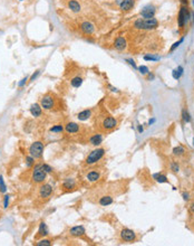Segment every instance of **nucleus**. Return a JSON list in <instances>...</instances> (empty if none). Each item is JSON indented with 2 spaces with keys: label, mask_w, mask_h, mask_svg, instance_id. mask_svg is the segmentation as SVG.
I'll return each instance as SVG.
<instances>
[{
  "label": "nucleus",
  "mask_w": 194,
  "mask_h": 246,
  "mask_svg": "<svg viewBox=\"0 0 194 246\" xmlns=\"http://www.w3.org/2000/svg\"><path fill=\"white\" fill-rule=\"evenodd\" d=\"M157 26H158V22L155 18H139L134 22V28L139 30H152L157 28Z\"/></svg>",
  "instance_id": "obj_1"
},
{
  "label": "nucleus",
  "mask_w": 194,
  "mask_h": 246,
  "mask_svg": "<svg viewBox=\"0 0 194 246\" xmlns=\"http://www.w3.org/2000/svg\"><path fill=\"white\" fill-rule=\"evenodd\" d=\"M104 154H105L104 149H102V148L95 149V150H93L92 152L88 154V157L86 158V163L87 165H94V163H97L99 160L104 157Z\"/></svg>",
  "instance_id": "obj_2"
},
{
  "label": "nucleus",
  "mask_w": 194,
  "mask_h": 246,
  "mask_svg": "<svg viewBox=\"0 0 194 246\" xmlns=\"http://www.w3.org/2000/svg\"><path fill=\"white\" fill-rule=\"evenodd\" d=\"M190 17H191V14L188 12V7L183 5V6L181 7V9H180L179 16H177V22H179V27L181 28V29L184 28L185 25L188 24Z\"/></svg>",
  "instance_id": "obj_3"
},
{
  "label": "nucleus",
  "mask_w": 194,
  "mask_h": 246,
  "mask_svg": "<svg viewBox=\"0 0 194 246\" xmlns=\"http://www.w3.org/2000/svg\"><path fill=\"white\" fill-rule=\"evenodd\" d=\"M46 173L47 172L41 168V165L35 166L34 170H32V175H31V179L37 184L44 182V180L46 179Z\"/></svg>",
  "instance_id": "obj_4"
},
{
  "label": "nucleus",
  "mask_w": 194,
  "mask_h": 246,
  "mask_svg": "<svg viewBox=\"0 0 194 246\" xmlns=\"http://www.w3.org/2000/svg\"><path fill=\"white\" fill-rule=\"evenodd\" d=\"M29 153H30V156L34 158V159L41 158V156H43V153H44L43 142H40V141L34 142V143L30 145V148H29Z\"/></svg>",
  "instance_id": "obj_5"
},
{
  "label": "nucleus",
  "mask_w": 194,
  "mask_h": 246,
  "mask_svg": "<svg viewBox=\"0 0 194 246\" xmlns=\"http://www.w3.org/2000/svg\"><path fill=\"white\" fill-rule=\"evenodd\" d=\"M101 125H102L103 130H105V131H112L117 126V120L115 117L108 115V117H105L103 119Z\"/></svg>",
  "instance_id": "obj_6"
},
{
  "label": "nucleus",
  "mask_w": 194,
  "mask_h": 246,
  "mask_svg": "<svg viewBox=\"0 0 194 246\" xmlns=\"http://www.w3.org/2000/svg\"><path fill=\"white\" fill-rule=\"evenodd\" d=\"M40 105H41V108H44L45 110H51V109L55 106V98H54L52 95H50V94H46V95L41 98Z\"/></svg>",
  "instance_id": "obj_7"
},
{
  "label": "nucleus",
  "mask_w": 194,
  "mask_h": 246,
  "mask_svg": "<svg viewBox=\"0 0 194 246\" xmlns=\"http://www.w3.org/2000/svg\"><path fill=\"white\" fill-rule=\"evenodd\" d=\"M155 12H156L155 6H153V5H147V6H145L142 9L141 16H142V18H145V19L154 18Z\"/></svg>",
  "instance_id": "obj_8"
},
{
  "label": "nucleus",
  "mask_w": 194,
  "mask_h": 246,
  "mask_svg": "<svg viewBox=\"0 0 194 246\" xmlns=\"http://www.w3.org/2000/svg\"><path fill=\"white\" fill-rule=\"evenodd\" d=\"M120 237L124 242H127V243H132L134 242L136 238L135 233L132 231V229H128V228H124L123 231L120 232Z\"/></svg>",
  "instance_id": "obj_9"
},
{
  "label": "nucleus",
  "mask_w": 194,
  "mask_h": 246,
  "mask_svg": "<svg viewBox=\"0 0 194 246\" xmlns=\"http://www.w3.org/2000/svg\"><path fill=\"white\" fill-rule=\"evenodd\" d=\"M80 30L83 31L85 35H93L94 31H95V26L92 24L88 20H85V22H82L79 25Z\"/></svg>",
  "instance_id": "obj_10"
},
{
  "label": "nucleus",
  "mask_w": 194,
  "mask_h": 246,
  "mask_svg": "<svg viewBox=\"0 0 194 246\" xmlns=\"http://www.w3.org/2000/svg\"><path fill=\"white\" fill-rule=\"evenodd\" d=\"M114 47L117 49V50H120V52H122V50H124V49H126L127 42H126V39H125V37H123V36L117 37L114 42Z\"/></svg>",
  "instance_id": "obj_11"
},
{
  "label": "nucleus",
  "mask_w": 194,
  "mask_h": 246,
  "mask_svg": "<svg viewBox=\"0 0 194 246\" xmlns=\"http://www.w3.org/2000/svg\"><path fill=\"white\" fill-rule=\"evenodd\" d=\"M65 130L68 134H75V133H78L80 131V125L75 122H68L65 125Z\"/></svg>",
  "instance_id": "obj_12"
},
{
  "label": "nucleus",
  "mask_w": 194,
  "mask_h": 246,
  "mask_svg": "<svg viewBox=\"0 0 194 246\" xmlns=\"http://www.w3.org/2000/svg\"><path fill=\"white\" fill-rule=\"evenodd\" d=\"M51 192H52V188L50 184H43L39 189V197H41V198H48V197H50Z\"/></svg>",
  "instance_id": "obj_13"
},
{
  "label": "nucleus",
  "mask_w": 194,
  "mask_h": 246,
  "mask_svg": "<svg viewBox=\"0 0 194 246\" xmlns=\"http://www.w3.org/2000/svg\"><path fill=\"white\" fill-rule=\"evenodd\" d=\"M67 7L68 9H70V11L75 12V14L82 11V6L77 0H67Z\"/></svg>",
  "instance_id": "obj_14"
},
{
  "label": "nucleus",
  "mask_w": 194,
  "mask_h": 246,
  "mask_svg": "<svg viewBox=\"0 0 194 246\" xmlns=\"http://www.w3.org/2000/svg\"><path fill=\"white\" fill-rule=\"evenodd\" d=\"M135 6V0H122L120 3V9L122 11H129Z\"/></svg>",
  "instance_id": "obj_15"
},
{
  "label": "nucleus",
  "mask_w": 194,
  "mask_h": 246,
  "mask_svg": "<svg viewBox=\"0 0 194 246\" xmlns=\"http://www.w3.org/2000/svg\"><path fill=\"white\" fill-rule=\"evenodd\" d=\"M86 233L85 231V227L84 226H75V227L70 228V231H69V234H70L71 236H75V237H80V236H84Z\"/></svg>",
  "instance_id": "obj_16"
},
{
  "label": "nucleus",
  "mask_w": 194,
  "mask_h": 246,
  "mask_svg": "<svg viewBox=\"0 0 194 246\" xmlns=\"http://www.w3.org/2000/svg\"><path fill=\"white\" fill-rule=\"evenodd\" d=\"M99 205H102V206H109L112 204L114 203V199H113V197L109 196V195H104L99 198L98 200Z\"/></svg>",
  "instance_id": "obj_17"
},
{
  "label": "nucleus",
  "mask_w": 194,
  "mask_h": 246,
  "mask_svg": "<svg viewBox=\"0 0 194 246\" xmlns=\"http://www.w3.org/2000/svg\"><path fill=\"white\" fill-rule=\"evenodd\" d=\"M41 112H43V110H41V105L37 104V103H35V104L31 105L30 113L32 117H40V115H41Z\"/></svg>",
  "instance_id": "obj_18"
},
{
  "label": "nucleus",
  "mask_w": 194,
  "mask_h": 246,
  "mask_svg": "<svg viewBox=\"0 0 194 246\" xmlns=\"http://www.w3.org/2000/svg\"><path fill=\"white\" fill-rule=\"evenodd\" d=\"M86 178L88 181L90 182H95L97 181L99 178H101V175H99L98 171H95V170H93V171H89L88 173L86 175Z\"/></svg>",
  "instance_id": "obj_19"
},
{
  "label": "nucleus",
  "mask_w": 194,
  "mask_h": 246,
  "mask_svg": "<svg viewBox=\"0 0 194 246\" xmlns=\"http://www.w3.org/2000/svg\"><path fill=\"white\" fill-rule=\"evenodd\" d=\"M89 142H90V145H101L103 142V135L99 134V133H96V134L92 135L89 139Z\"/></svg>",
  "instance_id": "obj_20"
},
{
  "label": "nucleus",
  "mask_w": 194,
  "mask_h": 246,
  "mask_svg": "<svg viewBox=\"0 0 194 246\" xmlns=\"http://www.w3.org/2000/svg\"><path fill=\"white\" fill-rule=\"evenodd\" d=\"M92 117V111L90 110H84L77 114V117L79 121H86Z\"/></svg>",
  "instance_id": "obj_21"
},
{
  "label": "nucleus",
  "mask_w": 194,
  "mask_h": 246,
  "mask_svg": "<svg viewBox=\"0 0 194 246\" xmlns=\"http://www.w3.org/2000/svg\"><path fill=\"white\" fill-rule=\"evenodd\" d=\"M82 84H83V77L82 76H75L70 80V85L75 89L79 87Z\"/></svg>",
  "instance_id": "obj_22"
},
{
  "label": "nucleus",
  "mask_w": 194,
  "mask_h": 246,
  "mask_svg": "<svg viewBox=\"0 0 194 246\" xmlns=\"http://www.w3.org/2000/svg\"><path fill=\"white\" fill-rule=\"evenodd\" d=\"M48 228H47L46 224L45 223H40L39 225V229H38V236H46L48 235Z\"/></svg>",
  "instance_id": "obj_23"
},
{
  "label": "nucleus",
  "mask_w": 194,
  "mask_h": 246,
  "mask_svg": "<svg viewBox=\"0 0 194 246\" xmlns=\"http://www.w3.org/2000/svg\"><path fill=\"white\" fill-rule=\"evenodd\" d=\"M183 72H184V69H183V67L182 66H177V68H175V69H173V78L174 80H180V77L183 75Z\"/></svg>",
  "instance_id": "obj_24"
},
{
  "label": "nucleus",
  "mask_w": 194,
  "mask_h": 246,
  "mask_svg": "<svg viewBox=\"0 0 194 246\" xmlns=\"http://www.w3.org/2000/svg\"><path fill=\"white\" fill-rule=\"evenodd\" d=\"M75 184H75L74 179L67 178V179H65L64 184H63V187H64L65 189H71V188L75 187Z\"/></svg>",
  "instance_id": "obj_25"
},
{
  "label": "nucleus",
  "mask_w": 194,
  "mask_h": 246,
  "mask_svg": "<svg viewBox=\"0 0 194 246\" xmlns=\"http://www.w3.org/2000/svg\"><path fill=\"white\" fill-rule=\"evenodd\" d=\"M153 178H154L157 182H167L169 181L166 178V176L161 175V173H154V175H153Z\"/></svg>",
  "instance_id": "obj_26"
},
{
  "label": "nucleus",
  "mask_w": 194,
  "mask_h": 246,
  "mask_svg": "<svg viewBox=\"0 0 194 246\" xmlns=\"http://www.w3.org/2000/svg\"><path fill=\"white\" fill-rule=\"evenodd\" d=\"M182 117H183V121L186 123H190L191 122V117H190V113H188V111L186 109L182 111Z\"/></svg>",
  "instance_id": "obj_27"
},
{
  "label": "nucleus",
  "mask_w": 194,
  "mask_h": 246,
  "mask_svg": "<svg viewBox=\"0 0 194 246\" xmlns=\"http://www.w3.org/2000/svg\"><path fill=\"white\" fill-rule=\"evenodd\" d=\"M63 131H64V126H63L62 124L54 125L51 129H50V132H52V133H62Z\"/></svg>",
  "instance_id": "obj_28"
},
{
  "label": "nucleus",
  "mask_w": 194,
  "mask_h": 246,
  "mask_svg": "<svg viewBox=\"0 0 194 246\" xmlns=\"http://www.w3.org/2000/svg\"><path fill=\"white\" fill-rule=\"evenodd\" d=\"M184 152H185L184 148L181 147V145H180V147H176V148H174V149H173V153L175 154V156H182V154L184 153Z\"/></svg>",
  "instance_id": "obj_29"
},
{
  "label": "nucleus",
  "mask_w": 194,
  "mask_h": 246,
  "mask_svg": "<svg viewBox=\"0 0 194 246\" xmlns=\"http://www.w3.org/2000/svg\"><path fill=\"white\" fill-rule=\"evenodd\" d=\"M160 56H154V55H145L144 56V59L145 61H152V62H156V61H160Z\"/></svg>",
  "instance_id": "obj_30"
},
{
  "label": "nucleus",
  "mask_w": 194,
  "mask_h": 246,
  "mask_svg": "<svg viewBox=\"0 0 194 246\" xmlns=\"http://www.w3.org/2000/svg\"><path fill=\"white\" fill-rule=\"evenodd\" d=\"M139 73L142 74V75H147V74L150 73V69H148V67H147V66H144V65L139 66Z\"/></svg>",
  "instance_id": "obj_31"
},
{
  "label": "nucleus",
  "mask_w": 194,
  "mask_h": 246,
  "mask_svg": "<svg viewBox=\"0 0 194 246\" xmlns=\"http://www.w3.org/2000/svg\"><path fill=\"white\" fill-rule=\"evenodd\" d=\"M36 245L37 246H49V245H51V242H50L49 240H39Z\"/></svg>",
  "instance_id": "obj_32"
},
{
  "label": "nucleus",
  "mask_w": 194,
  "mask_h": 246,
  "mask_svg": "<svg viewBox=\"0 0 194 246\" xmlns=\"http://www.w3.org/2000/svg\"><path fill=\"white\" fill-rule=\"evenodd\" d=\"M183 40H184V38H181V39H180L179 42H175V43L173 44V46L171 47V49H169V52H171V53H172V52H174V50H175V49L180 46V44H182V43H183Z\"/></svg>",
  "instance_id": "obj_33"
},
{
  "label": "nucleus",
  "mask_w": 194,
  "mask_h": 246,
  "mask_svg": "<svg viewBox=\"0 0 194 246\" xmlns=\"http://www.w3.org/2000/svg\"><path fill=\"white\" fill-rule=\"evenodd\" d=\"M7 190V187L5 182H3V178L2 176H0V192H6Z\"/></svg>",
  "instance_id": "obj_34"
},
{
  "label": "nucleus",
  "mask_w": 194,
  "mask_h": 246,
  "mask_svg": "<svg viewBox=\"0 0 194 246\" xmlns=\"http://www.w3.org/2000/svg\"><path fill=\"white\" fill-rule=\"evenodd\" d=\"M26 160H27V165H26V166H27L28 168H29V167H31V165L34 163V158L31 157V156H29V157L26 158Z\"/></svg>",
  "instance_id": "obj_35"
},
{
  "label": "nucleus",
  "mask_w": 194,
  "mask_h": 246,
  "mask_svg": "<svg viewBox=\"0 0 194 246\" xmlns=\"http://www.w3.org/2000/svg\"><path fill=\"white\" fill-rule=\"evenodd\" d=\"M41 168H43V169L45 170V171H46V172H51V171H52L51 167L48 166V165H46V163H44V165H41Z\"/></svg>",
  "instance_id": "obj_36"
},
{
  "label": "nucleus",
  "mask_w": 194,
  "mask_h": 246,
  "mask_svg": "<svg viewBox=\"0 0 194 246\" xmlns=\"http://www.w3.org/2000/svg\"><path fill=\"white\" fill-rule=\"evenodd\" d=\"M126 62L128 63L131 66H133L134 68H137V66H136V64H135V62H134V59H132V58H127L126 59Z\"/></svg>",
  "instance_id": "obj_37"
},
{
  "label": "nucleus",
  "mask_w": 194,
  "mask_h": 246,
  "mask_svg": "<svg viewBox=\"0 0 194 246\" xmlns=\"http://www.w3.org/2000/svg\"><path fill=\"white\" fill-rule=\"evenodd\" d=\"M8 204H9V196L7 195V196H5V200H3V207L7 208V207H8Z\"/></svg>",
  "instance_id": "obj_38"
},
{
  "label": "nucleus",
  "mask_w": 194,
  "mask_h": 246,
  "mask_svg": "<svg viewBox=\"0 0 194 246\" xmlns=\"http://www.w3.org/2000/svg\"><path fill=\"white\" fill-rule=\"evenodd\" d=\"M28 81V77L26 76V77H24V78H22L21 80V82H19V84H18V86L19 87H21V86H24L26 84V82H27Z\"/></svg>",
  "instance_id": "obj_39"
},
{
  "label": "nucleus",
  "mask_w": 194,
  "mask_h": 246,
  "mask_svg": "<svg viewBox=\"0 0 194 246\" xmlns=\"http://www.w3.org/2000/svg\"><path fill=\"white\" fill-rule=\"evenodd\" d=\"M39 74H40V71H36V73H34L32 75H31V77L29 78V81H30V82H31V81H34L35 78H36V77L39 75Z\"/></svg>",
  "instance_id": "obj_40"
},
{
  "label": "nucleus",
  "mask_w": 194,
  "mask_h": 246,
  "mask_svg": "<svg viewBox=\"0 0 194 246\" xmlns=\"http://www.w3.org/2000/svg\"><path fill=\"white\" fill-rule=\"evenodd\" d=\"M171 167H172V170H173V171H175V172L179 171V166H177L176 163H172V166H171Z\"/></svg>",
  "instance_id": "obj_41"
},
{
  "label": "nucleus",
  "mask_w": 194,
  "mask_h": 246,
  "mask_svg": "<svg viewBox=\"0 0 194 246\" xmlns=\"http://www.w3.org/2000/svg\"><path fill=\"white\" fill-rule=\"evenodd\" d=\"M154 77H155L154 74H151V73L147 74V80L148 81H153V80H154Z\"/></svg>",
  "instance_id": "obj_42"
},
{
  "label": "nucleus",
  "mask_w": 194,
  "mask_h": 246,
  "mask_svg": "<svg viewBox=\"0 0 194 246\" xmlns=\"http://www.w3.org/2000/svg\"><path fill=\"white\" fill-rule=\"evenodd\" d=\"M190 210H191L192 214H194V203L191 205V207H190Z\"/></svg>",
  "instance_id": "obj_43"
},
{
  "label": "nucleus",
  "mask_w": 194,
  "mask_h": 246,
  "mask_svg": "<svg viewBox=\"0 0 194 246\" xmlns=\"http://www.w3.org/2000/svg\"><path fill=\"white\" fill-rule=\"evenodd\" d=\"M183 198H184V200H188V194H183Z\"/></svg>",
  "instance_id": "obj_44"
},
{
  "label": "nucleus",
  "mask_w": 194,
  "mask_h": 246,
  "mask_svg": "<svg viewBox=\"0 0 194 246\" xmlns=\"http://www.w3.org/2000/svg\"><path fill=\"white\" fill-rule=\"evenodd\" d=\"M180 1H181L183 5H188V0H180Z\"/></svg>",
  "instance_id": "obj_45"
},
{
  "label": "nucleus",
  "mask_w": 194,
  "mask_h": 246,
  "mask_svg": "<svg viewBox=\"0 0 194 246\" xmlns=\"http://www.w3.org/2000/svg\"><path fill=\"white\" fill-rule=\"evenodd\" d=\"M155 122V119H152V120H150V122H148V124H150V125H151L152 123H154Z\"/></svg>",
  "instance_id": "obj_46"
},
{
  "label": "nucleus",
  "mask_w": 194,
  "mask_h": 246,
  "mask_svg": "<svg viewBox=\"0 0 194 246\" xmlns=\"http://www.w3.org/2000/svg\"><path fill=\"white\" fill-rule=\"evenodd\" d=\"M139 132H143V128H142V126H139Z\"/></svg>",
  "instance_id": "obj_47"
},
{
  "label": "nucleus",
  "mask_w": 194,
  "mask_h": 246,
  "mask_svg": "<svg viewBox=\"0 0 194 246\" xmlns=\"http://www.w3.org/2000/svg\"><path fill=\"white\" fill-rule=\"evenodd\" d=\"M191 16H192V19H193V22H194V14H193V12L191 14Z\"/></svg>",
  "instance_id": "obj_48"
},
{
  "label": "nucleus",
  "mask_w": 194,
  "mask_h": 246,
  "mask_svg": "<svg viewBox=\"0 0 194 246\" xmlns=\"http://www.w3.org/2000/svg\"><path fill=\"white\" fill-rule=\"evenodd\" d=\"M193 145H194V140H193Z\"/></svg>",
  "instance_id": "obj_49"
},
{
  "label": "nucleus",
  "mask_w": 194,
  "mask_h": 246,
  "mask_svg": "<svg viewBox=\"0 0 194 246\" xmlns=\"http://www.w3.org/2000/svg\"><path fill=\"white\" fill-rule=\"evenodd\" d=\"M193 5H194V0H193Z\"/></svg>",
  "instance_id": "obj_50"
}]
</instances>
